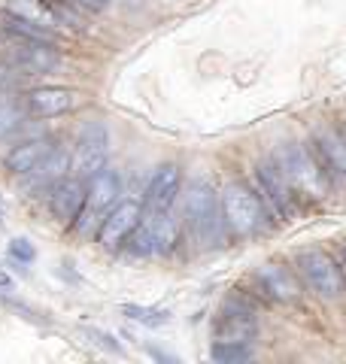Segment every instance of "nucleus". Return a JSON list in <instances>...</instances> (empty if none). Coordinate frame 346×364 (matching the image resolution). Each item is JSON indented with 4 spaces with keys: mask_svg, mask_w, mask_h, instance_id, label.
I'll return each instance as SVG.
<instances>
[{
    "mask_svg": "<svg viewBox=\"0 0 346 364\" xmlns=\"http://www.w3.org/2000/svg\"><path fill=\"white\" fill-rule=\"evenodd\" d=\"M252 289L261 294L264 304H280V306L301 304L307 294L301 273L295 267L280 264V261H268V264H261L252 273Z\"/></svg>",
    "mask_w": 346,
    "mask_h": 364,
    "instance_id": "obj_10",
    "label": "nucleus"
},
{
    "mask_svg": "<svg viewBox=\"0 0 346 364\" xmlns=\"http://www.w3.org/2000/svg\"><path fill=\"white\" fill-rule=\"evenodd\" d=\"M9 258L19 261V264H33L37 261V249L25 237H16V240H9Z\"/></svg>",
    "mask_w": 346,
    "mask_h": 364,
    "instance_id": "obj_22",
    "label": "nucleus"
},
{
    "mask_svg": "<svg viewBox=\"0 0 346 364\" xmlns=\"http://www.w3.org/2000/svg\"><path fill=\"white\" fill-rule=\"evenodd\" d=\"M276 164H280L285 182L292 186V191L304 203H319L331 195V182L325 176V170L316 161L313 149H310L307 140H292V143H283L280 152L273 155Z\"/></svg>",
    "mask_w": 346,
    "mask_h": 364,
    "instance_id": "obj_2",
    "label": "nucleus"
},
{
    "mask_svg": "<svg viewBox=\"0 0 346 364\" xmlns=\"http://www.w3.org/2000/svg\"><path fill=\"white\" fill-rule=\"evenodd\" d=\"M76 107V91L64 88V85H43V88H31L25 95V109L37 119H55L64 116Z\"/></svg>",
    "mask_w": 346,
    "mask_h": 364,
    "instance_id": "obj_16",
    "label": "nucleus"
},
{
    "mask_svg": "<svg viewBox=\"0 0 346 364\" xmlns=\"http://www.w3.org/2000/svg\"><path fill=\"white\" fill-rule=\"evenodd\" d=\"M310 149L325 170L334 191H346V136L340 122H316L310 128Z\"/></svg>",
    "mask_w": 346,
    "mask_h": 364,
    "instance_id": "obj_7",
    "label": "nucleus"
},
{
    "mask_svg": "<svg viewBox=\"0 0 346 364\" xmlns=\"http://www.w3.org/2000/svg\"><path fill=\"white\" fill-rule=\"evenodd\" d=\"M79 13H103L110 6V0H70Z\"/></svg>",
    "mask_w": 346,
    "mask_h": 364,
    "instance_id": "obj_24",
    "label": "nucleus"
},
{
    "mask_svg": "<svg viewBox=\"0 0 346 364\" xmlns=\"http://www.w3.org/2000/svg\"><path fill=\"white\" fill-rule=\"evenodd\" d=\"M107 158H110V131L103 128L100 122H88L73 146V167L70 170L76 176L91 179L107 167Z\"/></svg>",
    "mask_w": 346,
    "mask_h": 364,
    "instance_id": "obj_11",
    "label": "nucleus"
},
{
    "mask_svg": "<svg viewBox=\"0 0 346 364\" xmlns=\"http://www.w3.org/2000/svg\"><path fill=\"white\" fill-rule=\"evenodd\" d=\"M122 313L131 318V322H140L146 328H161L170 322L167 310H155V306H140V304H122Z\"/></svg>",
    "mask_w": 346,
    "mask_h": 364,
    "instance_id": "obj_21",
    "label": "nucleus"
},
{
    "mask_svg": "<svg viewBox=\"0 0 346 364\" xmlns=\"http://www.w3.org/2000/svg\"><path fill=\"white\" fill-rule=\"evenodd\" d=\"M182 191V170L179 164H161L149 186L143 191V207L146 210H170Z\"/></svg>",
    "mask_w": 346,
    "mask_h": 364,
    "instance_id": "obj_15",
    "label": "nucleus"
},
{
    "mask_svg": "<svg viewBox=\"0 0 346 364\" xmlns=\"http://www.w3.org/2000/svg\"><path fill=\"white\" fill-rule=\"evenodd\" d=\"M25 112L28 109H21L19 100H13L9 95H0V143L9 140L25 124Z\"/></svg>",
    "mask_w": 346,
    "mask_h": 364,
    "instance_id": "obj_19",
    "label": "nucleus"
},
{
    "mask_svg": "<svg viewBox=\"0 0 346 364\" xmlns=\"http://www.w3.org/2000/svg\"><path fill=\"white\" fill-rule=\"evenodd\" d=\"M0 31L13 33V37H21V40L46 43V46H61V40H64V33H58L52 28H43L31 18H21L16 13H9V9H0Z\"/></svg>",
    "mask_w": 346,
    "mask_h": 364,
    "instance_id": "obj_18",
    "label": "nucleus"
},
{
    "mask_svg": "<svg viewBox=\"0 0 346 364\" xmlns=\"http://www.w3.org/2000/svg\"><path fill=\"white\" fill-rule=\"evenodd\" d=\"M337 249H340V258H343V270H346V240H340V246H337Z\"/></svg>",
    "mask_w": 346,
    "mask_h": 364,
    "instance_id": "obj_26",
    "label": "nucleus"
},
{
    "mask_svg": "<svg viewBox=\"0 0 346 364\" xmlns=\"http://www.w3.org/2000/svg\"><path fill=\"white\" fill-rule=\"evenodd\" d=\"M119 195H122V176L115 170H107L103 167L100 173H95L88 179V195H85V203H83V213L73 225L76 234H98L100 222L110 215V210L119 203Z\"/></svg>",
    "mask_w": 346,
    "mask_h": 364,
    "instance_id": "obj_8",
    "label": "nucleus"
},
{
    "mask_svg": "<svg viewBox=\"0 0 346 364\" xmlns=\"http://www.w3.org/2000/svg\"><path fill=\"white\" fill-rule=\"evenodd\" d=\"M219 203H222V219L231 240L258 237L273 222L261 195L252 186V179H228L222 191H219Z\"/></svg>",
    "mask_w": 346,
    "mask_h": 364,
    "instance_id": "obj_1",
    "label": "nucleus"
},
{
    "mask_svg": "<svg viewBox=\"0 0 346 364\" xmlns=\"http://www.w3.org/2000/svg\"><path fill=\"white\" fill-rule=\"evenodd\" d=\"M295 270L301 273L307 291L322 304H337L346 291V270L328 249H304L295 258Z\"/></svg>",
    "mask_w": 346,
    "mask_h": 364,
    "instance_id": "obj_4",
    "label": "nucleus"
},
{
    "mask_svg": "<svg viewBox=\"0 0 346 364\" xmlns=\"http://www.w3.org/2000/svg\"><path fill=\"white\" fill-rule=\"evenodd\" d=\"M182 210H186V228L198 246H219L228 237L219 191L206 179H194L186 188Z\"/></svg>",
    "mask_w": 346,
    "mask_h": 364,
    "instance_id": "obj_3",
    "label": "nucleus"
},
{
    "mask_svg": "<svg viewBox=\"0 0 346 364\" xmlns=\"http://www.w3.org/2000/svg\"><path fill=\"white\" fill-rule=\"evenodd\" d=\"M85 195H88V179L83 176H70L67 173L61 182H55L52 191H49V210L52 215L61 225L73 228L79 213H83V203H85Z\"/></svg>",
    "mask_w": 346,
    "mask_h": 364,
    "instance_id": "obj_13",
    "label": "nucleus"
},
{
    "mask_svg": "<svg viewBox=\"0 0 346 364\" xmlns=\"http://www.w3.org/2000/svg\"><path fill=\"white\" fill-rule=\"evenodd\" d=\"M70 167H73V152L67 149V146H55V149L21 179H25V188L33 191V195H49L55 182H61L70 173Z\"/></svg>",
    "mask_w": 346,
    "mask_h": 364,
    "instance_id": "obj_14",
    "label": "nucleus"
},
{
    "mask_svg": "<svg viewBox=\"0 0 346 364\" xmlns=\"http://www.w3.org/2000/svg\"><path fill=\"white\" fill-rule=\"evenodd\" d=\"M9 289H13V277L0 270V291H9Z\"/></svg>",
    "mask_w": 346,
    "mask_h": 364,
    "instance_id": "obj_25",
    "label": "nucleus"
},
{
    "mask_svg": "<svg viewBox=\"0 0 346 364\" xmlns=\"http://www.w3.org/2000/svg\"><path fill=\"white\" fill-rule=\"evenodd\" d=\"M179 246V225L170 215V210H146V215L131 237L125 240V249L134 258H164Z\"/></svg>",
    "mask_w": 346,
    "mask_h": 364,
    "instance_id": "obj_5",
    "label": "nucleus"
},
{
    "mask_svg": "<svg viewBox=\"0 0 346 364\" xmlns=\"http://www.w3.org/2000/svg\"><path fill=\"white\" fill-rule=\"evenodd\" d=\"M85 337H91L95 343L100 346V349H107V352H112V355H122V343L115 340L112 334H107V331H98V328H85Z\"/></svg>",
    "mask_w": 346,
    "mask_h": 364,
    "instance_id": "obj_23",
    "label": "nucleus"
},
{
    "mask_svg": "<svg viewBox=\"0 0 346 364\" xmlns=\"http://www.w3.org/2000/svg\"><path fill=\"white\" fill-rule=\"evenodd\" d=\"M210 358L219 364H243L252 358V343H240V340H213Z\"/></svg>",
    "mask_w": 346,
    "mask_h": 364,
    "instance_id": "obj_20",
    "label": "nucleus"
},
{
    "mask_svg": "<svg viewBox=\"0 0 346 364\" xmlns=\"http://www.w3.org/2000/svg\"><path fill=\"white\" fill-rule=\"evenodd\" d=\"M55 140L52 136H31V140H21L19 146H13V149L6 152L4 158V167L9 170L13 176H28L33 167H37L46 155H49L55 149Z\"/></svg>",
    "mask_w": 346,
    "mask_h": 364,
    "instance_id": "obj_17",
    "label": "nucleus"
},
{
    "mask_svg": "<svg viewBox=\"0 0 346 364\" xmlns=\"http://www.w3.org/2000/svg\"><path fill=\"white\" fill-rule=\"evenodd\" d=\"M0 61L25 76H40V73H52L61 64V52H58V46H46V43H33V40L13 37V33H4Z\"/></svg>",
    "mask_w": 346,
    "mask_h": 364,
    "instance_id": "obj_9",
    "label": "nucleus"
},
{
    "mask_svg": "<svg viewBox=\"0 0 346 364\" xmlns=\"http://www.w3.org/2000/svg\"><path fill=\"white\" fill-rule=\"evenodd\" d=\"M252 186L261 195L264 207H268L273 222H292L304 213V200L295 195L292 186L285 182L276 158H264L256 164V173H252Z\"/></svg>",
    "mask_w": 346,
    "mask_h": 364,
    "instance_id": "obj_6",
    "label": "nucleus"
},
{
    "mask_svg": "<svg viewBox=\"0 0 346 364\" xmlns=\"http://www.w3.org/2000/svg\"><path fill=\"white\" fill-rule=\"evenodd\" d=\"M140 219H143V200H134V198L119 200L110 210L107 219L100 222V228H98V243L107 249V252L122 249L125 240L131 237V231L137 228V222H140Z\"/></svg>",
    "mask_w": 346,
    "mask_h": 364,
    "instance_id": "obj_12",
    "label": "nucleus"
}]
</instances>
